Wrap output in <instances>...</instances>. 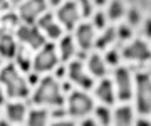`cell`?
<instances>
[{
	"mask_svg": "<svg viewBox=\"0 0 151 126\" xmlns=\"http://www.w3.org/2000/svg\"><path fill=\"white\" fill-rule=\"evenodd\" d=\"M50 126H77V125H76L74 121H70V120H57Z\"/></svg>",
	"mask_w": 151,
	"mask_h": 126,
	"instance_id": "cell-35",
	"label": "cell"
},
{
	"mask_svg": "<svg viewBox=\"0 0 151 126\" xmlns=\"http://www.w3.org/2000/svg\"><path fill=\"white\" fill-rule=\"evenodd\" d=\"M50 113L45 108H37L27 113V126H47Z\"/></svg>",
	"mask_w": 151,
	"mask_h": 126,
	"instance_id": "cell-23",
	"label": "cell"
},
{
	"mask_svg": "<svg viewBox=\"0 0 151 126\" xmlns=\"http://www.w3.org/2000/svg\"><path fill=\"white\" fill-rule=\"evenodd\" d=\"M17 49H19V44H17V39L14 37V34L0 29V57L14 59Z\"/></svg>",
	"mask_w": 151,
	"mask_h": 126,
	"instance_id": "cell-17",
	"label": "cell"
},
{
	"mask_svg": "<svg viewBox=\"0 0 151 126\" xmlns=\"http://www.w3.org/2000/svg\"><path fill=\"white\" fill-rule=\"evenodd\" d=\"M27 82H29V86H37L39 84V81H40V74L39 72H35V71H30V72H27Z\"/></svg>",
	"mask_w": 151,
	"mask_h": 126,
	"instance_id": "cell-33",
	"label": "cell"
},
{
	"mask_svg": "<svg viewBox=\"0 0 151 126\" xmlns=\"http://www.w3.org/2000/svg\"><path fill=\"white\" fill-rule=\"evenodd\" d=\"M47 0H22L17 14L22 24H35L44 12H47Z\"/></svg>",
	"mask_w": 151,
	"mask_h": 126,
	"instance_id": "cell-12",
	"label": "cell"
},
{
	"mask_svg": "<svg viewBox=\"0 0 151 126\" xmlns=\"http://www.w3.org/2000/svg\"><path fill=\"white\" fill-rule=\"evenodd\" d=\"M134 126H151V121L148 118H145V116H141L139 120H136Z\"/></svg>",
	"mask_w": 151,
	"mask_h": 126,
	"instance_id": "cell-36",
	"label": "cell"
},
{
	"mask_svg": "<svg viewBox=\"0 0 151 126\" xmlns=\"http://www.w3.org/2000/svg\"><path fill=\"white\" fill-rule=\"evenodd\" d=\"M5 118L15 125L24 123L27 118V106L20 101H12L5 106Z\"/></svg>",
	"mask_w": 151,
	"mask_h": 126,
	"instance_id": "cell-18",
	"label": "cell"
},
{
	"mask_svg": "<svg viewBox=\"0 0 151 126\" xmlns=\"http://www.w3.org/2000/svg\"><path fill=\"white\" fill-rule=\"evenodd\" d=\"M54 77L55 79H62V77H67V66L65 64H57L54 69Z\"/></svg>",
	"mask_w": 151,
	"mask_h": 126,
	"instance_id": "cell-32",
	"label": "cell"
},
{
	"mask_svg": "<svg viewBox=\"0 0 151 126\" xmlns=\"http://www.w3.org/2000/svg\"><path fill=\"white\" fill-rule=\"evenodd\" d=\"M92 4H94V7L103 9V7H106V5L109 4V0H92Z\"/></svg>",
	"mask_w": 151,
	"mask_h": 126,
	"instance_id": "cell-37",
	"label": "cell"
},
{
	"mask_svg": "<svg viewBox=\"0 0 151 126\" xmlns=\"http://www.w3.org/2000/svg\"><path fill=\"white\" fill-rule=\"evenodd\" d=\"M32 103L37 106H50V108L64 106L65 98L59 84V79H55L54 76L42 77L35 86V91L32 94Z\"/></svg>",
	"mask_w": 151,
	"mask_h": 126,
	"instance_id": "cell-2",
	"label": "cell"
},
{
	"mask_svg": "<svg viewBox=\"0 0 151 126\" xmlns=\"http://www.w3.org/2000/svg\"><path fill=\"white\" fill-rule=\"evenodd\" d=\"M0 62H2V57H0Z\"/></svg>",
	"mask_w": 151,
	"mask_h": 126,
	"instance_id": "cell-42",
	"label": "cell"
},
{
	"mask_svg": "<svg viewBox=\"0 0 151 126\" xmlns=\"http://www.w3.org/2000/svg\"><path fill=\"white\" fill-rule=\"evenodd\" d=\"M92 113L96 116V121L99 123V126H111V123H113V113L109 109V106H106V104L96 106Z\"/></svg>",
	"mask_w": 151,
	"mask_h": 126,
	"instance_id": "cell-25",
	"label": "cell"
},
{
	"mask_svg": "<svg viewBox=\"0 0 151 126\" xmlns=\"http://www.w3.org/2000/svg\"><path fill=\"white\" fill-rule=\"evenodd\" d=\"M94 96L106 106H113L116 103V89H114V82L108 77L99 79V82L94 88Z\"/></svg>",
	"mask_w": 151,
	"mask_h": 126,
	"instance_id": "cell-14",
	"label": "cell"
},
{
	"mask_svg": "<svg viewBox=\"0 0 151 126\" xmlns=\"http://www.w3.org/2000/svg\"><path fill=\"white\" fill-rule=\"evenodd\" d=\"M89 19H91V25L94 27V30H104L108 27V15H106V12L97 10Z\"/></svg>",
	"mask_w": 151,
	"mask_h": 126,
	"instance_id": "cell-26",
	"label": "cell"
},
{
	"mask_svg": "<svg viewBox=\"0 0 151 126\" xmlns=\"http://www.w3.org/2000/svg\"><path fill=\"white\" fill-rule=\"evenodd\" d=\"M0 86L4 88V93L12 99H24L30 93L27 77L12 62L0 69Z\"/></svg>",
	"mask_w": 151,
	"mask_h": 126,
	"instance_id": "cell-1",
	"label": "cell"
},
{
	"mask_svg": "<svg viewBox=\"0 0 151 126\" xmlns=\"http://www.w3.org/2000/svg\"><path fill=\"white\" fill-rule=\"evenodd\" d=\"M62 2H64V0H47V4H49V5L55 7V9H57V7H59L60 4H62Z\"/></svg>",
	"mask_w": 151,
	"mask_h": 126,
	"instance_id": "cell-38",
	"label": "cell"
},
{
	"mask_svg": "<svg viewBox=\"0 0 151 126\" xmlns=\"http://www.w3.org/2000/svg\"><path fill=\"white\" fill-rule=\"evenodd\" d=\"M76 2H77L79 10H81V17L89 19L94 14V4H92V0H76Z\"/></svg>",
	"mask_w": 151,
	"mask_h": 126,
	"instance_id": "cell-30",
	"label": "cell"
},
{
	"mask_svg": "<svg viewBox=\"0 0 151 126\" xmlns=\"http://www.w3.org/2000/svg\"><path fill=\"white\" fill-rule=\"evenodd\" d=\"M20 19H19V14L17 12H5L4 15H0V29L2 30H9V32H12L14 29H17L19 25H20Z\"/></svg>",
	"mask_w": 151,
	"mask_h": 126,
	"instance_id": "cell-24",
	"label": "cell"
},
{
	"mask_svg": "<svg viewBox=\"0 0 151 126\" xmlns=\"http://www.w3.org/2000/svg\"><path fill=\"white\" fill-rule=\"evenodd\" d=\"M55 19L62 25L64 30H67V32L69 30H74L82 19L77 2L76 0H65V2H62L57 7V10H55Z\"/></svg>",
	"mask_w": 151,
	"mask_h": 126,
	"instance_id": "cell-9",
	"label": "cell"
},
{
	"mask_svg": "<svg viewBox=\"0 0 151 126\" xmlns=\"http://www.w3.org/2000/svg\"><path fill=\"white\" fill-rule=\"evenodd\" d=\"M121 57L134 64H148L151 60V47L145 39H131L121 49Z\"/></svg>",
	"mask_w": 151,
	"mask_h": 126,
	"instance_id": "cell-7",
	"label": "cell"
},
{
	"mask_svg": "<svg viewBox=\"0 0 151 126\" xmlns=\"http://www.w3.org/2000/svg\"><path fill=\"white\" fill-rule=\"evenodd\" d=\"M67 77L72 84L79 86L84 91L94 88V77L89 74L86 64L81 59H72L70 62H67Z\"/></svg>",
	"mask_w": 151,
	"mask_h": 126,
	"instance_id": "cell-10",
	"label": "cell"
},
{
	"mask_svg": "<svg viewBox=\"0 0 151 126\" xmlns=\"http://www.w3.org/2000/svg\"><path fill=\"white\" fill-rule=\"evenodd\" d=\"M57 54L62 64H67L74 59V55H77V45L72 35H62L59 39V44H57Z\"/></svg>",
	"mask_w": 151,
	"mask_h": 126,
	"instance_id": "cell-16",
	"label": "cell"
},
{
	"mask_svg": "<svg viewBox=\"0 0 151 126\" xmlns=\"http://www.w3.org/2000/svg\"><path fill=\"white\" fill-rule=\"evenodd\" d=\"M114 89H116V98L123 103H128L133 99L134 94V81H133V72L129 67L126 66H118L114 67Z\"/></svg>",
	"mask_w": 151,
	"mask_h": 126,
	"instance_id": "cell-5",
	"label": "cell"
},
{
	"mask_svg": "<svg viewBox=\"0 0 151 126\" xmlns=\"http://www.w3.org/2000/svg\"><path fill=\"white\" fill-rule=\"evenodd\" d=\"M133 123H134V109L131 106L123 104V106H118L113 111L114 126H133Z\"/></svg>",
	"mask_w": 151,
	"mask_h": 126,
	"instance_id": "cell-19",
	"label": "cell"
},
{
	"mask_svg": "<svg viewBox=\"0 0 151 126\" xmlns=\"http://www.w3.org/2000/svg\"><path fill=\"white\" fill-rule=\"evenodd\" d=\"M67 114L76 118V120H82L89 116L94 111V99L84 91V89H77V91H70L67 96Z\"/></svg>",
	"mask_w": 151,
	"mask_h": 126,
	"instance_id": "cell-4",
	"label": "cell"
},
{
	"mask_svg": "<svg viewBox=\"0 0 151 126\" xmlns=\"http://www.w3.org/2000/svg\"><path fill=\"white\" fill-rule=\"evenodd\" d=\"M134 35V29L128 25V24H121L119 27H116V40H119L121 44L123 42H129Z\"/></svg>",
	"mask_w": 151,
	"mask_h": 126,
	"instance_id": "cell-27",
	"label": "cell"
},
{
	"mask_svg": "<svg viewBox=\"0 0 151 126\" xmlns=\"http://www.w3.org/2000/svg\"><path fill=\"white\" fill-rule=\"evenodd\" d=\"M126 4H124V0H109L108 4V12H106V15H108V20L111 22H118L121 20L123 17H126Z\"/></svg>",
	"mask_w": 151,
	"mask_h": 126,
	"instance_id": "cell-21",
	"label": "cell"
},
{
	"mask_svg": "<svg viewBox=\"0 0 151 126\" xmlns=\"http://www.w3.org/2000/svg\"><path fill=\"white\" fill-rule=\"evenodd\" d=\"M10 2H12V5H19L22 0H10Z\"/></svg>",
	"mask_w": 151,
	"mask_h": 126,
	"instance_id": "cell-41",
	"label": "cell"
},
{
	"mask_svg": "<svg viewBox=\"0 0 151 126\" xmlns=\"http://www.w3.org/2000/svg\"><path fill=\"white\" fill-rule=\"evenodd\" d=\"M5 103V93H4V89L0 88V106H4Z\"/></svg>",
	"mask_w": 151,
	"mask_h": 126,
	"instance_id": "cell-39",
	"label": "cell"
},
{
	"mask_svg": "<svg viewBox=\"0 0 151 126\" xmlns=\"http://www.w3.org/2000/svg\"><path fill=\"white\" fill-rule=\"evenodd\" d=\"M79 126H99V123H97L96 120H94V118H82L81 120V125Z\"/></svg>",
	"mask_w": 151,
	"mask_h": 126,
	"instance_id": "cell-34",
	"label": "cell"
},
{
	"mask_svg": "<svg viewBox=\"0 0 151 126\" xmlns=\"http://www.w3.org/2000/svg\"><path fill=\"white\" fill-rule=\"evenodd\" d=\"M134 98L136 111L141 116H148L151 113V74L138 72L134 77Z\"/></svg>",
	"mask_w": 151,
	"mask_h": 126,
	"instance_id": "cell-3",
	"label": "cell"
},
{
	"mask_svg": "<svg viewBox=\"0 0 151 126\" xmlns=\"http://www.w3.org/2000/svg\"><path fill=\"white\" fill-rule=\"evenodd\" d=\"M0 126H10V121L9 120H0Z\"/></svg>",
	"mask_w": 151,
	"mask_h": 126,
	"instance_id": "cell-40",
	"label": "cell"
},
{
	"mask_svg": "<svg viewBox=\"0 0 151 126\" xmlns=\"http://www.w3.org/2000/svg\"><path fill=\"white\" fill-rule=\"evenodd\" d=\"M14 62H15V66L19 67V71L22 72H30L32 71V57L29 55L27 49H25V45H19V49L15 52V57H14Z\"/></svg>",
	"mask_w": 151,
	"mask_h": 126,
	"instance_id": "cell-22",
	"label": "cell"
},
{
	"mask_svg": "<svg viewBox=\"0 0 151 126\" xmlns=\"http://www.w3.org/2000/svg\"><path fill=\"white\" fill-rule=\"evenodd\" d=\"M35 25L42 30L45 39H50L52 42H54V40H59V39L64 35V34H62L64 32L62 25H60L59 22H55L54 14H50V12H44L42 15L39 17V20L35 22Z\"/></svg>",
	"mask_w": 151,
	"mask_h": 126,
	"instance_id": "cell-13",
	"label": "cell"
},
{
	"mask_svg": "<svg viewBox=\"0 0 151 126\" xmlns=\"http://www.w3.org/2000/svg\"><path fill=\"white\" fill-rule=\"evenodd\" d=\"M141 34H143V37L148 39V40L151 39V17H146L145 20L141 22Z\"/></svg>",
	"mask_w": 151,
	"mask_h": 126,
	"instance_id": "cell-31",
	"label": "cell"
},
{
	"mask_svg": "<svg viewBox=\"0 0 151 126\" xmlns=\"http://www.w3.org/2000/svg\"><path fill=\"white\" fill-rule=\"evenodd\" d=\"M126 17H128V25H131L133 29L138 27V25H141V22H143V19H141V12H139V9H136V7L128 9Z\"/></svg>",
	"mask_w": 151,
	"mask_h": 126,
	"instance_id": "cell-29",
	"label": "cell"
},
{
	"mask_svg": "<svg viewBox=\"0 0 151 126\" xmlns=\"http://www.w3.org/2000/svg\"><path fill=\"white\" fill-rule=\"evenodd\" d=\"M74 40L77 45V55H86L94 49V40H96V30L91 25V22H79L74 29Z\"/></svg>",
	"mask_w": 151,
	"mask_h": 126,
	"instance_id": "cell-11",
	"label": "cell"
},
{
	"mask_svg": "<svg viewBox=\"0 0 151 126\" xmlns=\"http://www.w3.org/2000/svg\"><path fill=\"white\" fill-rule=\"evenodd\" d=\"M86 69L89 71L94 79H103L108 74V64L104 60V55H101L99 52H89L87 54V62Z\"/></svg>",
	"mask_w": 151,
	"mask_h": 126,
	"instance_id": "cell-15",
	"label": "cell"
},
{
	"mask_svg": "<svg viewBox=\"0 0 151 126\" xmlns=\"http://www.w3.org/2000/svg\"><path fill=\"white\" fill-rule=\"evenodd\" d=\"M116 42V27H106L94 40V47L97 50H106Z\"/></svg>",
	"mask_w": 151,
	"mask_h": 126,
	"instance_id": "cell-20",
	"label": "cell"
},
{
	"mask_svg": "<svg viewBox=\"0 0 151 126\" xmlns=\"http://www.w3.org/2000/svg\"><path fill=\"white\" fill-rule=\"evenodd\" d=\"M121 50L119 49H113V47H109L106 49V54H104V60H106V64L108 66H113V67H118L121 64Z\"/></svg>",
	"mask_w": 151,
	"mask_h": 126,
	"instance_id": "cell-28",
	"label": "cell"
},
{
	"mask_svg": "<svg viewBox=\"0 0 151 126\" xmlns=\"http://www.w3.org/2000/svg\"><path fill=\"white\" fill-rule=\"evenodd\" d=\"M60 62L59 54H57V47L50 42H45V44L40 47L39 50H35V55L32 57V71L35 72H49L55 69V66Z\"/></svg>",
	"mask_w": 151,
	"mask_h": 126,
	"instance_id": "cell-6",
	"label": "cell"
},
{
	"mask_svg": "<svg viewBox=\"0 0 151 126\" xmlns=\"http://www.w3.org/2000/svg\"><path fill=\"white\" fill-rule=\"evenodd\" d=\"M15 39L22 45H25V47L34 49V50H39L47 42L45 35L35 24H20L15 29Z\"/></svg>",
	"mask_w": 151,
	"mask_h": 126,
	"instance_id": "cell-8",
	"label": "cell"
}]
</instances>
